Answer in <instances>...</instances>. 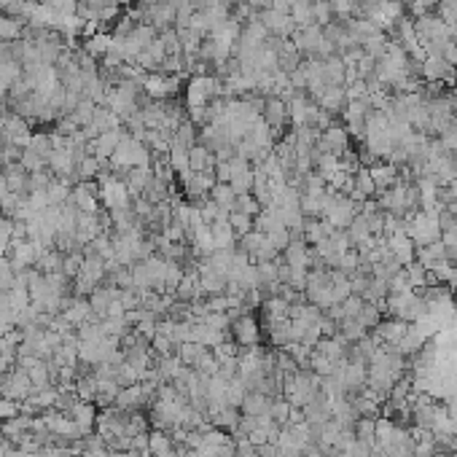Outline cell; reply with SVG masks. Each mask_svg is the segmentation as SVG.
<instances>
[{"mask_svg": "<svg viewBox=\"0 0 457 457\" xmlns=\"http://www.w3.org/2000/svg\"><path fill=\"white\" fill-rule=\"evenodd\" d=\"M306 3H317V0H306Z\"/></svg>", "mask_w": 457, "mask_h": 457, "instance_id": "cell-31", "label": "cell"}, {"mask_svg": "<svg viewBox=\"0 0 457 457\" xmlns=\"http://www.w3.org/2000/svg\"><path fill=\"white\" fill-rule=\"evenodd\" d=\"M361 210V205L353 199V197H347V194H339L334 191L331 186H328V197H326V208H323V221L331 226V229H339V232H344L350 223H353V218L358 215Z\"/></svg>", "mask_w": 457, "mask_h": 457, "instance_id": "cell-1", "label": "cell"}, {"mask_svg": "<svg viewBox=\"0 0 457 457\" xmlns=\"http://www.w3.org/2000/svg\"><path fill=\"white\" fill-rule=\"evenodd\" d=\"M76 425L81 427V433H89L91 425L97 423V417H94V409H91L89 403H73V409H70V414H67Z\"/></svg>", "mask_w": 457, "mask_h": 457, "instance_id": "cell-20", "label": "cell"}, {"mask_svg": "<svg viewBox=\"0 0 457 457\" xmlns=\"http://www.w3.org/2000/svg\"><path fill=\"white\" fill-rule=\"evenodd\" d=\"M210 199H213L215 205L221 208V213L229 215L234 210V202H237V191L229 186V183H215L213 188H210Z\"/></svg>", "mask_w": 457, "mask_h": 457, "instance_id": "cell-16", "label": "cell"}, {"mask_svg": "<svg viewBox=\"0 0 457 457\" xmlns=\"http://www.w3.org/2000/svg\"><path fill=\"white\" fill-rule=\"evenodd\" d=\"M221 91H223V87L215 76H194L188 89H186V105L188 108H208L218 100Z\"/></svg>", "mask_w": 457, "mask_h": 457, "instance_id": "cell-4", "label": "cell"}, {"mask_svg": "<svg viewBox=\"0 0 457 457\" xmlns=\"http://www.w3.org/2000/svg\"><path fill=\"white\" fill-rule=\"evenodd\" d=\"M261 116H264V122L272 126V132H277L280 126H285V122H288V105H285V100L280 94H269L264 100Z\"/></svg>", "mask_w": 457, "mask_h": 457, "instance_id": "cell-9", "label": "cell"}, {"mask_svg": "<svg viewBox=\"0 0 457 457\" xmlns=\"http://www.w3.org/2000/svg\"><path fill=\"white\" fill-rule=\"evenodd\" d=\"M210 232H213L215 250H234V247H237V234H234V229L229 226V218L210 223Z\"/></svg>", "mask_w": 457, "mask_h": 457, "instance_id": "cell-15", "label": "cell"}, {"mask_svg": "<svg viewBox=\"0 0 457 457\" xmlns=\"http://www.w3.org/2000/svg\"><path fill=\"white\" fill-rule=\"evenodd\" d=\"M232 339L240 344V347H253V344H261V323L250 315V312H243L240 317L232 320Z\"/></svg>", "mask_w": 457, "mask_h": 457, "instance_id": "cell-6", "label": "cell"}, {"mask_svg": "<svg viewBox=\"0 0 457 457\" xmlns=\"http://www.w3.org/2000/svg\"><path fill=\"white\" fill-rule=\"evenodd\" d=\"M272 401L274 398L264 396V393H258V390H247L243 398V403H240V412H243L245 417H261V414H269Z\"/></svg>", "mask_w": 457, "mask_h": 457, "instance_id": "cell-12", "label": "cell"}, {"mask_svg": "<svg viewBox=\"0 0 457 457\" xmlns=\"http://www.w3.org/2000/svg\"><path fill=\"white\" fill-rule=\"evenodd\" d=\"M70 202H73L81 213H97V208H100V194H97L94 188H89L87 183H81L78 188H73Z\"/></svg>", "mask_w": 457, "mask_h": 457, "instance_id": "cell-14", "label": "cell"}, {"mask_svg": "<svg viewBox=\"0 0 457 457\" xmlns=\"http://www.w3.org/2000/svg\"><path fill=\"white\" fill-rule=\"evenodd\" d=\"M382 315H385V309L379 304H371V302H364V306H361V312H358V323L364 326L366 331H371V328H377L379 326V320H382Z\"/></svg>", "mask_w": 457, "mask_h": 457, "instance_id": "cell-21", "label": "cell"}, {"mask_svg": "<svg viewBox=\"0 0 457 457\" xmlns=\"http://www.w3.org/2000/svg\"><path fill=\"white\" fill-rule=\"evenodd\" d=\"M385 315L406 320V323H417L425 315V299L417 291H401V293H388L385 299Z\"/></svg>", "mask_w": 457, "mask_h": 457, "instance_id": "cell-2", "label": "cell"}, {"mask_svg": "<svg viewBox=\"0 0 457 457\" xmlns=\"http://www.w3.org/2000/svg\"><path fill=\"white\" fill-rule=\"evenodd\" d=\"M237 247H240L245 256L250 258V264L274 261V258L280 256V250H277V247L267 240V234H261V232H256V229H250L247 234L237 237Z\"/></svg>", "mask_w": 457, "mask_h": 457, "instance_id": "cell-5", "label": "cell"}, {"mask_svg": "<svg viewBox=\"0 0 457 457\" xmlns=\"http://www.w3.org/2000/svg\"><path fill=\"white\" fill-rule=\"evenodd\" d=\"M406 234L414 243V247H425L441 240V229H438V215L417 210L406 218Z\"/></svg>", "mask_w": 457, "mask_h": 457, "instance_id": "cell-3", "label": "cell"}, {"mask_svg": "<svg viewBox=\"0 0 457 457\" xmlns=\"http://www.w3.org/2000/svg\"><path fill=\"white\" fill-rule=\"evenodd\" d=\"M119 143H122V132H119V129L102 132V135L94 137L91 153H94V159H111V156L116 153V148H119Z\"/></svg>", "mask_w": 457, "mask_h": 457, "instance_id": "cell-13", "label": "cell"}, {"mask_svg": "<svg viewBox=\"0 0 457 457\" xmlns=\"http://www.w3.org/2000/svg\"><path fill=\"white\" fill-rule=\"evenodd\" d=\"M229 226L234 229L237 237H243V234H247V232L253 229V218L240 213V210H232V213H229Z\"/></svg>", "mask_w": 457, "mask_h": 457, "instance_id": "cell-25", "label": "cell"}, {"mask_svg": "<svg viewBox=\"0 0 457 457\" xmlns=\"http://www.w3.org/2000/svg\"><path fill=\"white\" fill-rule=\"evenodd\" d=\"M234 210H240V213L250 215V218H256V215L261 213L264 208L258 205V199H256L253 194H240V197H237V202H234Z\"/></svg>", "mask_w": 457, "mask_h": 457, "instance_id": "cell-24", "label": "cell"}, {"mask_svg": "<svg viewBox=\"0 0 457 457\" xmlns=\"http://www.w3.org/2000/svg\"><path fill=\"white\" fill-rule=\"evenodd\" d=\"M406 269V277H409V285H412V291H423L427 285V269L414 258L412 264H406L403 267Z\"/></svg>", "mask_w": 457, "mask_h": 457, "instance_id": "cell-23", "label": "cell"}, {"mask_svg": "<svg viewBox=\"0 0 457 457\" xmlns=\"http://www.w3.org/2000/svg\"><path fill=\"white\" fill-rule=\"evenodd\" d=\"M385 245H388L390 256L398 258L403 267H406V264H412V261H414V256H417V247H414V243L409 240V234H406V232H398V234H393V237H388Z\"/></svg>", "mask_w": 457, "mask_h": 457, "instance_id": "cell-10", "label": "cell"}, {"mask_svg": "<svg viewBox=\"0 0 457 457\" xmlns=\"http://www.w3.org/2000/svg\"><path fill=\"white\" fill-rule=\"evenodd\" d=\"M452 328L457 331V296H455V323H452Z\"/></svg>", "mask_w": 457, "mask_h": 457, "instance_id": "cell-30", "label": "cell"}, {"mask_svg": "<svg viewBox=\"0 0 457 457\" xmlns=\"http://www.w3.org/2000/svg\"><path fill=\"white\" fill-rule=\"evenodd\" d=\"M355 441H361L364 447L374 449V444H377V417H358V423H355Z\"/></svg>", "mask_w": 457, "mask_h": 457, "instance_id": "cell-19", "label": "cell"}, {"mask_svg": "<svg viewBox=\"0 0 457 457\" xmlns=\"http://www.w3.org/2000/svg\"><path fill=\"white\" fill-rule=\"evenodd\" d=\"M208 353H210V347L197 344V342H183L181 347H178V358H181V364L188 366V368H194Z\"/></svg>", "mask_w": 457, "mask_h": 457, "instance_id": "cell-18", "label": "cell"}, {"mask_svg": "<svg viewBox=\"0 0 457 457\" xmlns=\"http://www.w3.org/2000/svg\"><path fill=\"white\" fill-rule=\"evenodd\" d=\"M87 3H89L97 14H100V11H105V8H113V5H116V0H87Z\"/></svg>", "mask_w": 457, "mask_h": 457, "instance_id": "cell-29", "label": "cell"}, {"mask_svg": "<svg viewBox=\"0 0 457 457\" xmlns=\"http://www.w3.org/2000/svg\"><path fill=\"white\" fill-rule=\"evenodd\" d=\"M0 38H3V41L19 38V25H16L14 19H8V16H0Z\"/></svg>", "mask_w": 457, "mask_h": 457, "instance_id": "cell-26", "label": "cell"}, {"mask_svg": "<svg viewBox=\"0 0 457 457\" xmlns=\"http://www.w3.org/2000/svg\"><path fill=\"white\" fill-rule=\"evenodd\" d=\"M16 412H19V406H16L14 401L0 398V423H3V420H14V417H16Z\"/></svg>", "mask_w": 457, "mask_h": 457, "instance_id": "cell-28", "label": "cell"}, {"mask_svg": "<svg viewBox=\"0 0 457 457\" xmlns=\"http://www.w3.org/2000/svg\"><path fill=\"white\" fill-rule=\"evenodd\" d=\"M317 151L331 153V156H344V153L350 151V132L344 126L331 124L328 129H323L317 135Z\"/></svg>", "mask_w": 457, "mask_h": 457, "instance_id": "cell-7", "label": "cell"}, {"mask_svg": "<svg viewBox=\"0 0 457 457\" xmlns=\"http://www.w3.org/2000/svg\"><path fill=\"white\" fill-rule=\"evenodd\" d=\"M368 172H371V181L377 186V194H382V191H388V188H393L401 178V172H398L396 164H390V161H377V164H371L368 167Z\"/></svg>", "mask_w": 457, "mask_h": 457, "instance_id": "cell-11", "label": "cell"}, {"mask_svg": "<svg viewBox=\"0 0 457 457\" xmlns=\"http://www.w3.org/2000/svg\"><path fill=\"white\" fill-rule=\"evenodd\" d=\"M148 94H153L156 100H164L167 94H172V91L178 89V78L175 76H167V78H161V76H151V78H146V84H143Z\"/></svg>", "mask_w": 457, "mask_h": 457, "instance_id": "cell-17", "label": "cell"}, {"mask_svg": "<svg viewBox=\"0 0 457 457\" xmlns=\"http://www.w3.org/2000/svg\"><path fill=\"white\" fill-rule=\"evenodd\" d=\"M309 368H312L317 377H331V374H336L339 364H336L334 358L323 355L320 350H312V355H309Z\"/></svg>", "mask_w": 457, "mask_h": 457, "instance_id": "cell-22", "label": "cell"}, {"mask_svg": "<svg viewBox=\"0 0 457 457\" xmlns=\"http://www.w3.org/2000/svg\"><path fill=\"white\" fill-rule=\"evenodd\" d=\"M420 73L425 76L430 84H455L457 67L449 65L444 57H425L420 65Z\"/></svg>", "mask_w": 457, "mask_h": 457, "instance_id": "cell-8", "label": "cell"}, {"mask_svg": "<svg viewBox=\"0 0 457 457\" xmlns=\"http://www.w3.org/2000/svg\"><path fill=\"white\" fill-rule=\"evenodd\" d=\"M267 240L282 253V250L291 245V232H288V229H277V232H272V234H267Z\"/></svg>", "mask_w": 457, "mask_h": 457, "instance_id": "cell-27", "label": "cell"}]
</instances>
